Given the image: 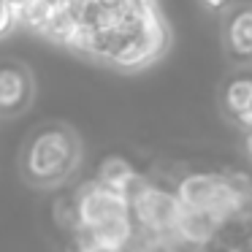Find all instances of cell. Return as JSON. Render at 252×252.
Listing matches in <instances>:
<instances>
[{
  "label": "cell",
  "mask_w": 252,
  "mask_h": 252,
  "mask_svg": "<svg viewBox=\"0 0 252 252\" xmlns=\"http://www.w3.org/2000/svg\"><path fill=\"white\" fill-rule=\"evenodd\" d=\"M165 46H168V30H165L163 19L155 11H147L141 17V22L117 44V49L111 52L109 63L117 68L136 71V68H144L149 63H155L163 55Z\"/></svg>",
  "instance_id": "7a4b0ae2"
},
{
  "label": "cell",
  "mask_w": 252,
  "mask_h": 252,
  "mask_svg": "<svg viewBox=\"0 0 252 252\" xmlns=\"http://www.w3.org/2000/svg\"><path fill=\"white\" fill-rule=\"evenodd\" d=\"M222 109L228 117L247 125L252 114V76L239 73V76L228 79V84L222 87Z\"/></svg>",
  "instance_id": "5b68a950"
},
{
  "label": "cell",
  "mask_w": 252,
  "mask_h": 252,
  "mask_svg": "<svg viewBox=\"0 0 252 252\" xmlns=\"http://www.w3.org/2000/svg\"><path fill=\"white\" fill-rule=\"evenodd\" d=\"M33 73L25 63L0 60V117L22 114L33 100Z\"/></svg>",
  "instance_id": "277c9868"
},
{
  "label": "cell",
  "mask_w": 252,
  "mask_h": 252,
  "mask_svg": "<svg viewBox=\"0 0 252 252\" xmlns=\"http://www.w3.org/2000/svg\"><path fill=\"white\" fill-rule=\"evenodd\" d=\"M133 174H136V171H133V165L127 163L122 155H109V158L100 160L98 171H95V182L120 192L122 187H125V182L130 179Z\"/></svg>",
  "instance_id": "8992f818"
},
{
  "label": "cell",
  "mask_w": 252,
  "mask_h": 252,
  "mask_svg": "<svg viewBox=\"0 0 252 252\" xmlns=\"http://www.w3.org/2000/svg\"><path fill=\"white\" fill-rule=\"evenodd\" d=\"M82 163L79 136L63 122H49L30 136L22 155L25 179L41 190L63 187Z\"/></svg>",
  "instance_id": "6da1fadb"
},
{
  "label": "cell",
  "mask_w": 252,
  "mask_h": 252,
  "mask_svg": "<svg viewBox=\"0 0 252 252\" xmlns=\"http://www.w3.org/2000/svg\"><path fill=\"white\" fill-rule=\"evenodd\" d=\"M203 8H209V11H217V14H225L230 6H233L236 0H201Z\"/></svg>",
  "instance_id": "ba28073f"
},
{
  "label": "cell",
  "mask_w": 252,
  "mask_h": 252,
  "mask_svg": "<svg viewBox=\"0 0 252 252\" xmlns=\"http://www.w3.org/2000/svg\"><path fill=\"white\" fill-rule=\"evenodd\" d=\"M14 25H17V22H14L11 3H3V0H0V35H6Z\"/></svg>",
  "instance_id": "52a82bcc"
},
{
  "label": "cell",
  "mask_w": 252,
  "mask_h": 252,
  "mask_svg": "<svg viewBox=\"0 0 252 252\" xmlns=\"http://www.w3.org/2000/svg\"><path fill=\"white\" fill-rule=\"evenodd\" d=\"M222 49L233 65H252V3H233L222 14Z\"/></svg>",
  "instance_id": "3957f363"
}]
</instances>
